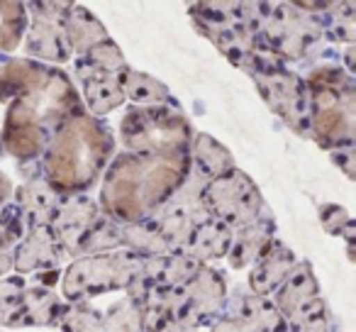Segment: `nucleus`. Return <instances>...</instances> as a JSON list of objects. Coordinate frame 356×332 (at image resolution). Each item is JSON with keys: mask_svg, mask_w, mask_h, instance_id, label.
I'll return each instance as SVG.
<instances>
[]
</instances>
